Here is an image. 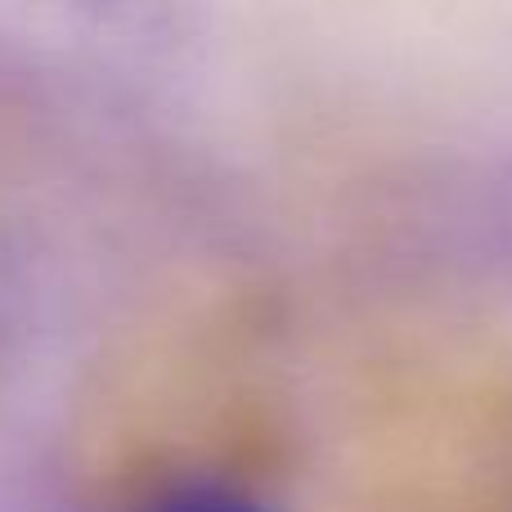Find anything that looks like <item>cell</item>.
<instances>
[{
	"label": "cell",
	"instance_id": "1",
	"mask_svg": "<svg viewBox=\"0 0 512 512\" xmlns=\"http://www.w3.org/2000/svg\"><path fill=\"white\" fill-rule=\"evenodd\" d=\"M140 512H274L261 495L225 477H185L158 490Z\"/></svg>",
	"mask_w": 512,
	"mask_h": 512
}]
</instances>
